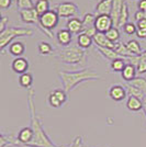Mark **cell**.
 I'll list each match as a JSON object with an SVG mask.
<instances>
[{"label":"cell","instance_id":"6da1fadb","mask_svg":"<svg viewBox=\"0 0 146 147\" xmlns=\"http://www.w3.org/2000/svg\"><path fill=\"white\" fill-rule=\"evenodd\" d=\"M34 96H35L34 89L33 88L28 89L26 99H28V107H29V113H30V127L33 129V133H34V138H33L32 144L30 145H34L37 147H63L56 145L44 131L42 120L36 114V111H35Z\"/></svg>","mask_w":146,"mask_h":147},{"label":"cell","instance_id":"7a4b0ae2","mask_svg":"<svg viewBox=\"0 0 146 147\" xmlns=\"http://www.w3.org/2000/svg\"><path fill=\"white\" fill-rule=\"evenodd\" d=\"M58 78L63 84V89L68 93L84 81L100 79V75L92 68H82L80 70H75V71H68V70L59 71Z\"/></svg>","mask_w":146,"mask_h":147},{"label":"cell","instance_id":"3957f363","mask_svg":"<svg viewBox=\"0 0 146 147\" xmlns=\"http://www.w3.org/2000/svg\"><path fill=\"white\" fill-rule=\"evenodd\" d=\"M62 63L72 65V66H84L87 61V52L86 49L79 47L78 45L66 46L58 51L56 56Z\"/></svg>","mask_w":146,"mask_h":147},{"label":"cell","instance_id":"277c9868","mask_svg":"<svg viewBox=\"0 0 146 147\" xmlns=\"http://www.w3.org/2000/svg\"><path fill=\"white\" fill-rule=\"evenodd\" d=\"M33 30L29 28H20V26H8L6 30L0 32V49L1 53H5V49L10 43H13L14 38L21 36H32Z\"/></svg>","mask_w":146,"mask_h":147},{"label":"cell","instance_id":"5b68a950","mask_svg":"<svg viewBox=\"0 0 146 147\" xmlns=\"http://www.w3.org/2000/svg\"><path fill=\"white\" fill-rule=\"evenodd\" d=\"M58 22H59V16L56 12V10H49L47 12L40 16V21H39L37 28L42 31L45 35H47L49 37H53L52 31L57 26Z\"/></svg>","mask_w":146,"mask_h":147},{"label":"cell","instance_id":"8992f818","mask_svg":"<svg viewBox=\"0 0 146 147\" xmlns=\"http://www.w3.org/2000/svg\"><path fill=\"white\" fill-rule=\"evenodd\" d=\"M56 12L58 13L59 18L70 19L75 18L79 13V8L73 1H64L56 7Z\"/></svg>","mask_w":146,"mask_h":147},{"label":"cell","instance_id":"52a82bcc","mask_svg":"<svg viewBox=\"0 0 146 147\" xmlns=\"http://www.w3.org/2000/svg\"><path fill=\"white\" fill-rule=\"evenodd\" d=\"M113 26H114V24H113V20L111 18V16H107V14L97 16L96 22H95V28L98 31V33L105 34Z\"/></svg>","mask_w":146,"mask_h":147},{"label":"cell","instance_id":"ba28073f","mask_svg":"<svg viewBox=\"0 0 146 147\" xmlns=\"http://www.w3.org/2000/svg\"><path fill=\"white\" fill-rule=\"evenodd\" d=\"M20 13V19L21 21L25 24H39L40 21V14L37 13L35 8H31V9H25L19 11Z\"/></svg>","mask_w":146,"mask_h":147},{"label":"cell","instance_id":"9c48e42d","mask_svg":"<svg viewBox=\"0 0 146 147\" xmlns=\"http://www.w3.org/2000/svg\"><path fill=\"white\" fill-rule=\"evenodd\" d=\"M109 96L112 100H114L116 102H121L128 96V91L124 86L121 85H113L109 89Z\"/></svg>","mask_w":146,"mask_h":147},{"label":"cell","instance_id":"30bf717a","mask_svg":"<svg viewBox=\"0 0 146 147\" xmlns=\"http://www.w3.org/2000/svg\"><path fill=\"white\" fill-rule=\"evenodd\" d=\"M33 138H34L33 129L31 127H22L19 131L16 143L22 144V145H30L33 142Z\"/></svg>","mask_w":146,"mask_h":147},{"label":"cell","instance_id":"8fae6325","mask_svg":"<svg viewBox=\"0 0 146 147\" xmlns=\"http://www.w3.org/2000/svg\"><path fill=\"white\" fill-rule=\"evenodd\" d=\"M30 67L29 65V61L25 58V57H17L14 58L11 64V68L14 73L19 74V75H22V74L28 73V69Z\"/></svg>","mask_w":146,"mask_h":147},{"label":"cell","instance_id":"7c38bea8","mask_svg":"<svg viewBox=\"0 0 146 147\" xmlns=\"http://www.w3.org/2000/svg\"><path fill=\"white\" fill-rule=\"evenodd\" d=\"M66 29L69 30L73 34H77L79 35L81 33H84L85 31V26H84V22L82 20H80L79 18H70L68 19L66 23Z\"/></svg>","mask_w":146,"mask_h":147},{"label":"cell","instance_id":"4fadbf2b","mask_svg":"<svg viewBox=\"0 0 146 147\" xmlns=\"http://www.w3.org/2000/svg\"><path fill=\"white\" fill-rule=\"evenodd\" d=\"M112 5H113V0H100L95 8L96 16H101V14L111 16Z\"/></svg>","mask_w":146,"mask_h":147},{"label":"cell","instance_id":"5bb4252c","mask_svg":"<svg viewBox=\"0 0 146 147\" xmlns=\"http://www.w3.org/2000/svg\"><path fill=\"white\" fill-rule=\"evenodd\" d=\"M56 38L59 45L66 47V46H69L73 41V33L67 29H62L56 33Z\"/></svg>","mask_w":146,"mask_h":147},{"label":"cell","instance_id":"9a60e30c","mask_svg":"<svg viewBox=\"0 0 146 147\" xmlns=\"http://www.w3.org/2000/svg\"><path fill=\"white\" fill-rule=\"evenodd\" d=\"M125 0H113L112 5V12H111V18L113 20V24L116 28H119V20H120V14H121L122 8L124 5Z\"/></svg>","mask_w":146,"mask_h":147},{"label":"cell","instance_id":"2e32d148","mask_svg":"<svg viewBox=\"0 0 146 147\" xmlns=\"http://www.w3.org/2000/svg\"><path fill=\"white\" fill-rule=\"evenodd\" d=\"M136 74H137L136 67H135L134 65H132V64H130V63H126V65H125L124 69L122 70L121 77L125 80L126 82H131L132 80H134L136 77H137Z\"/></svg>","mask_w":146,"mask_h":147},{"label":"cell","instance_id":"e0dca14e","mask_svg":"<svg viewBox=\"0 0 146 147\" xmlns=\"http://www.w3.org/2000/svg\"><path fill=\"white\" fill-rule=\"evenodd\" d=\"M8 52L11 56H14L16 58L17 57H21V56L24 54L25 52V45L20 41H16L9 45L8 47Z\"/></svg>","mask_w":146,"mask_h":147},{"label":"cell","instance_id":"ac0fdd59","mask_svg":"<svg viewBox=\"0 0 146 147\" xmlns=\"http://www.w3.org/2000/svg\"><path fill=\"white\" fill-rule=\"evenodd\" d=\"M93 43L96 44V46H101V47H109V49H114L116 43L111 42L108 37L105 36L104 33H97L96 36L93 37Z\"/></svg>","mask_w":146,"mask_h":147},{"label":"cell","instance_id":"d6986e66","mask_svg":"<svg viewBox=\"0 0 146 147\" xmlns=\"http://www.w3.org/2000/svg\"><path fill=\"white\" fill-rule=\"evenodd\" d=\"M126 108L132 112L143 111V100L136 98V97L128 96V100H126Z\"/></svg>","mask_w":146,"mask_h":147},{"label":"cell","instance_id":"ffe728a7","mask_svg":"<svg viewBox=\"0 0 146 147\" xmlns=\"http://www.w3.org/2000/svg\"><path fill=\"white\" fill-rule=\"evenodd\" d=\"M96 49H97L98 52L101 54V55L103 56L104 58H107V59H109V61H114L116 58H119V57H121V56L119 55L118 53H116V51L113 49H109V47H101V46H96Z\"/></svg>","mask_w":146,"mask_h":147},{"label":"cell","instance_id":"44dd1931","mask_svg":"<svg viewBox=\"0 0 146 147\" xmlns=\"http://www.w3.org/2000/svg\"><path fill=\"white\" fill-rule=\"evenodd\" d=\"M92 43H93V38L88 36L85 33H81L79 35H77V44H78V46L81 47V49H89L92 45Z\"/></svg>","mask_w":146,"mask_h":147},{"label":"cell","instance_id":"7402d4cb","mask_svg":"<svg viewBox=\"0 0 146 147\" xmlns=\"http://www.w3.org/2000/svg\"><path fill=\"white\" fill-rule=\"evenodd\" d=\"M18 81L20 86L25 88V89H30L33 84V75L31 73H25L20 75L18 78Z\"/></svg>","mask_w":146,"mask_h":147},{"label":"cell","instance_id":"603a6c76","mask_svg":"<svg viewBox=\"0 0 146 147\" xmlns=\"http://www.w3.org/2000/svg\"><path fill=\"white\" fill-rule=\"evenodd\" d=\"M124 87H125V89H126V91H128V96H132V97H136V98L141 99V100H143V99L145 98V93L140 90L139 88H136V87L132 86L131 84H124Z\"/></svg>","mask_w":146,"mask_h":147},{"label":"cell","instance_id":"cb8c5ba5","mask_svg":"<svg viewBox=\"0 0 146 147\" xmlns=\"http://www.w3.org/2000/svg\"><path fill=\"white\" fill-rule=\"evenodd\" d=\"M125 65H126V61H125V58H123V57H119V58H116V59L111 61L110 67H111V70H112V71H116V73H122V70L124 69Z\"/></svg>","mask_w":146,"mask_h":147},{"label":"cell","instance_id":"d4e9b609","mask_svg":"<svg viewBox=\"0 0 146 147\" xmlns=\"http://www.w3.org/2000/svg\"><path fill=\"white\" fill-rule=\"evenodd\" d=\"M114 51L119 55L123 57V58H126V57H130V56H133L131 54V52L128 51V49L126 47V44L122 43V42H116V45H114Z\"/></svg>","mask_w":146,"mask_h":147},{"label":"cell","instance_id":"484cf974","mask_svg":"<svg viewBox=\"0 0 146 147\" xmlns=\"http://www.w3.org/2000/svg\"><path fill=\"white\" fill-rule=\"evenodd\" d=\"M126 47L128 49V51L131 52L132 55H139L140 56L142 54V47H141V44L136 41V40H130L126 42Z\"/></svg>","mask_w":146,"mask_h":147},{"label":"cell","instance_id":"4316f807","mask_svg":"<svg viewBox=\"0 0 146 147\" xmlns=\"http://www.w3.org/2000/svg\"><path fill=\"white\" fill-rule=\"evenodd\" d=\"M34 8L37 11V13L40 16H42L43 13L47 12L49 10H51L49 9V0H36Z\"/></svg>","mask_w":146,"mask_h":147},{"label":"cell","instance_id":"83f0119b","mask_svg":"<svg viewBox=\"0 0 146 147\" xmlns=\"http://www.w3.org/2000/svg\"><path fill=\"white\" fill-rule=\"evenodd\" d=\"M128 17H130V12H128V6L126 2H124L123 8H122L121 14H120V20H119V28L120 26H124L128 22Z\"/></svg>","mask_w":146,"mask_h":147},{"label":"cell","instance_id":"f1b7e54d","mask_svg":"<svg viewBox=\"0 0 146 147\" xmlns=\"http://www.w3.org/2000/svg\"><path fill=\"white\" fill-rule=\"evenodd\" d=\"M37 49L41 55H49L53 53V46L49 42H40L37 45Z\"/></svg>","mask_w":146,"mask_h":147},{"label":"cell","instance_id":"f546056e","mask_svg":"<svg viewBox=\"0 0 146 147\" xmlns=\"http://www.w3.org/2000/svg\"><path fill=\"white\" fill-rule=\"evenodd\" d=\"M128 84H131L132 86L139 88L140 90H142L146 94V77H136L135 79L132 80Z\"/></svg>","mask_w":146,"mask_h":147},{"label":"cell","instance_id":"4dcf8cb0","mask_svg":"<svg viewBox=\"0 0 146 147\" xmlns=\"http://www.w3.org/2000/svg\"><path fill=\"white\" fill-rule=\"evenodd\" d=\"M16 6L19 11H21V10H25V9L34 8L35 3L32 0H16Z\"/></svg>","mask_w":146,"mask_h":147},{"label":"cell","instance_id":"1f68e13d","mask_svg":"<svg viewBox=\"0 0 146 147\" xmlns=\"http://www.w3.org/2000/svg\"><path fill=\"white\" fill-rule=\"evenodd\" d=\"M105 36L108 37L111 42L116 43V42H119V40H120V31H119L118 28L113 26V28H111V29L105 33Z\"/></svg>","mask_w":146,"mask_h":147},{"label":"cell","instance_id":"d6a6232c","mask_svg":"<svg viewBox=\"0 0 146 147\" xmlns=\"http://www.w3.org/2000/svg\"><path fill=\"white\" fill-rule=\"evenodd\" d=\"M96 18H97V16L96 14H93V13H86L85 16H84V18H82V22H84V26H85V29L87 28H91V26H95V22H96Z\"/></svg>","mask_w":146,"mask_h":147},{"label":"cell","instance_id":"836d02e7","mask_svg":"<svg viewBox=\"0 0 146 147\" xmlns=\"http://www.w3.org/2000/svg\"><path fill=\"white\" fill-rule=\"evenodd\" d=\"M47 102H49V107H52V108H55V109H58V108L63 107V103H62L61 101L57 99V97H56V96H55V94L52 91L49 92V97H47Z\"/></svg>","mask_w":146,"mask_h":147},{"label":"cell","instance_id":"e575fe53","mask_svg":"<svg viewBox=\"0 0 146 147\" xmlns=\"http://www.w3.org/2000/svg\"><path fill=\"white\" fill-rule=\"evenodd\" d=\"M52 92H53L55 96L57 97V99H58L62 103H63V105L66 103V101H67V92L65 91L64 89H55V90H53Z\"/></svg>","mask_w":146,"mask_h":147},{"label":"cell","instance_id":"d590c367","mask_svg":"<svg viewBox=\"0 0 146 147\" xmlns=\"http://www.w3.org/2000/svg\"><path fill=\"white\" fill-rule=\"evenodd\" d=\"M123 31H124V33L128 34V35H133V34H136L137 26L134 24L133 22H128L126 24L123 26Z\"/></svg>","mask_w":146,"mask_h":147},{"label":"cell","instance_id":"8d00e7d4","mask_svg":"<svg viewBox=\"0 0 146 147\" xmlns=\"http://www.w3.org/2000/svg\"><path fill=\"white\" fill-rule=\"evenodd\" d=\"M13 145H14V142L11 138L7 137L3 133H1V135H0V147H12Z\"/></svg>","mask_w":146,"mask_h":147},{"label":"cell","instance_id":"74e56055","mask_svg":"<svg viewBox=\"0 0 146 147\" xmlns=\"http://www.w3.org/2000/svg\"><path fill=\"white\" fill-rule=\"evenodd\" d=\"M68 147H82V137L81 136H76L73 140V142L68 145Z\"/></svg>","mask_w":146,"mask_h":147},{"label":"cell","instance_id":"f35d334b","mask_svg":"<svg viewBox=\"0 0 146 147\" xmlns=\"http://www.w3.org/2000/svg\"><path fill=\"white\" fill-rule=\"evenodd\" d=\"M84 33L87 34L88 36H90V37L93 38V37L96 36V34L98 33V31L96 30V28H95V26H91V28H87V29H85Z\"/></svg>","mask_w":146,"mask_h":147},{"label":"cell","instance_id":"ab89813d","mask_svg":"<svg viewBox=\"0 0 146 147\" xmlns=\"http://www.w3.org/2000/svg\"><path fill=\"white\" fill-rule=\"evenodd\" d=\"M8 22H9V18L6 17V16H2V17H1V20H0V32L6 30Z\"/></svg>","mask_w":146,"mask_h":147},{"label":"cell","instance_id":"60d3db41","mask_svg":"<svg viewBox=\"0 0 146 147\" xmlns=\"http://www.w3.org/2000/svg\"><path fill=\"white\" fill-rule=\"evenodd\" d=\"M136 70H137V74H146V61L141 59L139 66L136 67Z\"/></svg>","mask_w":146,"mask_h":147},{"label":"cell","instance_id":"b9f144b4","mask_svg":"<svg viewBox=\"0 0 146 147\" xmlns=\"http://www.w3.org/2000/svg\"><path fill=\"white\" fill-rule=\"evenodd\" d=\"M12 5V0H0V8L6 10V9H9Z\"/></svg>","mask_w":146,"mask_h":147},{"label":"cell","instance_id":"7bdbcfd3","mask_svg":"<svg viewBox=\"0 0 146 147\" xmlns=\"http://www.w3.org/2000/svg\"><path fill=\"white\" fill-rule=\"evenodd\" d=\"M137 8H139L140 11L146 12V0H140L137 2Z\"/></svg>","mask_w":146,"mask_h":147},{"label":"cell","instance_id":"ee69618b","mask_svg":"<svg viewBox=\"0 0 146 147\" xmlns=\"http://www.w3.org/2000/svg\"><path fill=\"white\" fill-rule=\"evenodd\" d=\"M136 26H137V29L139 30H143V31H146V20H141L139 21L137 23H136Z\"/></svg>","mask_w":146,"mask_h":147},{"label":"cell","instance_id":"f6af8a7d","mask_svg":"<svg viewBox=\"0 0 146 147\" xmlns=\"http://www.w3.org/2000/svg\"><path fill=\"white\" fill-rule=\"evenodd\" d=\"M134 19H135V21H141V20H144V12L143 11H137V12H135L134 14Z\"/></svg>","mask_w":146,"mask_h":147},{"label":"cell","instance_id":"bcb514c9","mask_svg":"<svg viewBox=\"0 0 146 147\" xmlns=\"http://www.w3.org/2000/svg\"><path fill=\"white\" fill-rule=\"evenodd\" d=\"M136 36L139 37V38H146V31H143V30H139L136 31Z\"/></svg>","mask_w":146,"mask_h":147},{"label":"cell","instance_id":"7dc6e473","mask_svg":"<svg viewBox=\"0 0 146 147\" xmlns=\"http://www.w3.org/2000/svg\"><path fill=\"white\" fill-rule=\"evenodd\" d=\"M12 147H37L34 145H22V144H19V143H14V145ZM63 147H68V145H63Z\"/></svg>","mask_w":146,"mask_h":147},{"label":"cell","instance_id":"c3c4849f","mask_svg":"<svg viewBox=\"0 0 146 147\" xmlns=\"http://www.w3.org/2000/svg\"><path fill=\"white\" fill-rule=\"evenodd\" d=\"M143 112H144V114H145L146 117V96L145 98L143 99Z\"/></svg>","mask_w":146,"mask_h":147},{"label":"cell","instance_id":"681fc988","mask_svg":"<svg viewBox=\"0 0 146 147\" xmlns=\"http://www.w3.org/2000/svg\"><path fill=\"white\" fill-rule=\"evenodd\" d=\"M140 56H141V59H143L144 61H146V49L142 52V54H141Z\"/></svg>","mask_w":146,"mask_h":147},{"label":"cell","instance_id":"f907efd6","mask_svg":"<svg viewBox=\"0 0 146 147\" xmlns=\"http://www.w3.org/2000/svg\"><path fill=\"white\" fill-rule=\"evenodd\" d=\"M144 19L146 20V12H144Z\"/></svg>","mask_w":146,"mask_h":147}]
</instances>
